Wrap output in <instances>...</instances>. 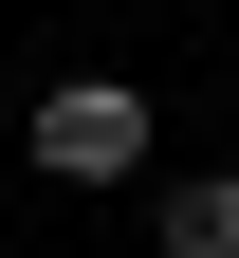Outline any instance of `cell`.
Masks as SVG:
<instances>
[{
    "instance_id": "6da1fadb",
    "label": "cell",
    "mask_w": 239,
    "mask_h": 258,
    "mask_svg": "<svg viewBox=\"0 0 239 258\" xmlns=\"http://www.w3.org/2000/svg\"><path fill=\"white\" fill-rule=\"evenodd\" d=\"M19 148H37V184H129L147 166V92L129 74H55L37 111H19Z\"/></svg>"
},
{
    "instance_id": "7a4b0ae2",
    "label": "cell",
    "mask_w": 239,
    "mask_h": 258,
    "mask_svg": "<svg viewBox=\"0 0 239 258\" xmlns=\"http://www.w3.org/2000/svg\"><path fill=\"white\" fill-rule=\"evenodd\" d=\"M166 258H239V166H184L166 184Z\"/></svg>"
}]
</instances>
